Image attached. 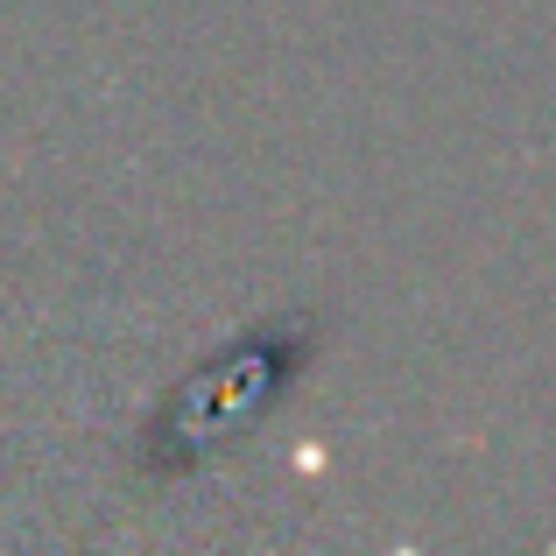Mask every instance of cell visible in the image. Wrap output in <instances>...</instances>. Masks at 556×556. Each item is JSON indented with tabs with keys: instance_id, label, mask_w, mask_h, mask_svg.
Wrapping results in <instances>:
<instances>
[{
	"instance_id": "cell-1",
	"label": "cell",
	"mask_w": 556,
	"mask_h": 556,
	"mask_svg": "<svg viewBox=\"0 0 556 556\" xmlns=\"http://www.w3.org/2000/svg\"><path fill=\"white\" fill-rule=\"evenodd\" d=\"M303 367H311V339L289 331V325H261L254 339L226 345L218 359H204V367L184 380L177 402L149 422L141 458H149L155 472H190L198 458L226 451V437L254 430V416L282 402L303 380Z\"/></svg>"
}]
</instances>
